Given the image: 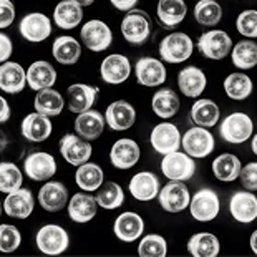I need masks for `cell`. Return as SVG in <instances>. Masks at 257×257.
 <instances>
[{"label":"cell","instance_id":"obj_1","mask_svg":"<svg viewBox=\"0 0 257 257\" xmlns=\"http://www.w3.org/2000/svg\"><path fill=\"white\" fill-rule=\"evenodd\" d=\"M121 34L131 45H143L151 35V19L145 10L131 9L121 22Z\"/></svg>","mask_w":257,"mask_h":257},{"label":"cell","instance_id":"obj_2","mask_svg":"<svg viewBox=\"0 0 257 257\" xmlns=\"http://www.w3.org/2000/svg\"><path fill=\"white\" fill-rule=\"evenodd\" d=\"M37 247L45 255H62L70 245L68 232L58 224H47L38 229L35 236Z\"/></svg>","mask_w":257,"mask_h":257},{"label":"cell","instance_id":"obj_3","mask_svg":"<svg viewBox=\"0 0 257 257\" xmlns=\"http://www.w3.org/2000/svg\"><path fill=\"white\" fill-rule=\"evenodd\" d=\"M254 131V123L249 114L245 113H231L224 118L219 126V133L224 141L231 145H240L250 138Z\"/></svg>","mask_w":257,"mask_h":257},{"label":"cell","instance_id":"obj_4","mask_svg":"<svg viewBox=\"0 0 257 257\" xmlns=\"http://www.w3.org/2000/svg\"><path fill=\"white\" fill-rule=\"evenodd\" d=\"M194 45L188 34L174 32L165 37L160 45V55L168 63H183L193 55Z\"/></svg>","mask_w":257,"mask_h":257},{"label":"cell","instance_id":"obj_5","mask_svg":"<svg viewBox=\"0 0 257 257\" xmlns=\"http://www.w3.org/2000/svg\"><path fill=\"white\" fill-rule=\"evenodd\" d=\"M221 209V201L216 191L209 188H202L193 196L189 201V211L191 216L199 222H209L216 219Z\"/></svg>","mask_w":257,"mask_h":257},{"label":"cell","instance_id":"obj_6","mask_svg":"<svg viewBox=\"0 0 257 257\" xmlns=\"http://www.w3.org/2000/svg\"><path fill=\"white\" fill-rule=\"evenodd\" d=\"M161 171L169 181H188V179L194 176L196 163L186 153L173 151L163 158Z\"/></svg>","mask_w":257,"mask_h":257},{"label":"cell","instance_id":"obj_7","mask_svg":"<svg viewBox=\"0 0 257 257\" xmlns=\"http://www.w3.org/2000/svg\"><path fill=\"white\" fill-rule=\"evenodd\" d=\"M198 48L202 57L209 60H222L232 50V40L226 32L209 30L199 37Z\"/></svg>","mask_w":257,"mask_h":257},{"label":"cell","instance_id":"obj_8","mask_svg":"<svg viewBox=\"0 0 257 257\" xmlns=\"http://www.w3.org/2000/svg\"><path fill=\"white\" fill-rule=\"evenodd\" d=\"M214 136L202 126L189 128L181 138V146L191 158H206L214 151Z\"/></svg>","mask_w":257,"mask_h":257},{"label":"cell","instance_id":"obj_9","mask_svg":"<svg viewBox=\"0 0 257 257\" xmlns=\"http://www.w3.org/2000/svg\"><path fill=\"white\" fill-rule=\"evenodd\" d=\"M81 42L91 52H105L113 42V32L103 20H90L81 27Z\"/></svg>","mask_w":257,"mask_h":257},{"label":"cell","instance_id":"obj_10","mask_svg":"<svg viewBox=\"0 0 257 257\" xmlns=\"http://www.w3.org/2000/svg\"><path fill=\"white\" fill-rule=\"evenodd\" d=\"M24 171L32 181H48L57 173V161L50 153H30L24 161Z\"/></svg>","mask_w":257,"mask_h":257},{"label":"cell","instance_id":"obj_11","mask_svg":"<svg viewBox=\"0 0 257 257\" xmlns=\"http://www.w3.org/2000/svg\"><path fill=\"white\" fill-rule=\"evenodd\" d=\"M158 199H160V204L166 212L176 214V212H181L189 206L191 194L188 186L183 181H171L165 188H161V191L158 193Z\"/></svg>","mask_w":257,"mask_h":257},{"label":"cell","instance_id":"obj_12","mask_svg":"<svg viewBox=\"0 0 257 257\" xmlns=\"http://www.w3.org/2000/svg\"><path fill=\"white\" fill-rule=\"evenodd\" d=\"M60 153L68 165L78 168L83 163L90 161L93 150L88 141L80 138L78 135H65L60 140Z\"/></svg>","mask_w":257,"mask_h":257},{"label":"cell","instance_id":"obj_13","mask_svg":"<svg viewBox=\"0 0 257 257\" xmlns=\"http://www.w3.org/2000/svg\"><path fill=\"white\" fill-rule=\"evenodd\" d=\"M150 141L156 153L168 155V153L179 150V146H181V133H179L176 124L160 123L153 128Z\"/></svg>","mask_w":257,"mask_h":257},{"label":"cell","instance_id":"obj_14","mask_svg":"<svg viewBox=\"0 0 257 257\" xmlns=\"http://www.w3.org/2000/svg\"><path fill=\"white\" fill-rule=\"evenodd\" d=\"M20 35L29 42H43L47 40L52 34V22L47 15H43L40 12H34L25 15L24 19L20 20L19 25Z\"/></svg>","mask_w":257,"mask_h":257},{"label":"cell","instance_id":"obj_15","mask_svg":"<svg viewBox=\"0 0 257 257\" xmlns=\"http://www.w3.org/2000/svg\"><path fill=\"white\" fill-rule=\"evenodd\" d=\"M136 80L140 85L148 86H160L166 81V68L158 58L143 57L140 58L135 65Z\"/></svg>","mask_w":257,"mask_h":257},{"label":"cell","instance_id":"obj_16","mask_svg":"<svg viewBox=\"0 0 257 257\" xmlns=\"http://www.w3.org/2000/svg\"><path fill=\"white\" fill-rule=\"evenodd\" d=\"M101 80L110 85H121L131 75V63L124 55L113 53L101 62L100 67Z\"/></svg>","mask_w":257,"mask_h":257},{"label":"cell","instance_id":"obj_17","mask_svg":"<svg viewBox=\"0 0 257 257\" xmlns=\"http://www.w3.org/2000/svg\"><path fill=\"white\" fill-rule=\"evenodd\" d=\"M35 207V199L30 189L19 188L17 191L7 194V198L4 201V211L5 214L15 219H27Z\"/></svg>","mask_w":257,"mask_h":257},{"label":"cell","instance_id":"obj_18","mask_svg":"<svg viewBox=\"0 0 257 257\" xmlns=\"http://www.w3.org/2000/svg\"><path fill=\"white\" fill-rule=\"evenodd\" d=\"M229 212L237 222L249 224L257 217V198L252 191H237L229 201Z\"/></svg>","mask_w":257,"mask_h":257},{"label":"cell","instance_id":"obj_19","mask_svg":"<svg viewBox=\"0 0 257 257\" xmlns=\"http://www.w3.org/2000/svg\"><path fill=\"white\" fill-rule=\"evenodd\" d=\"M52 121L50 116H45L42 113H30L24 118V121L20 124L22 136L25 140L32 141V143H42L50 138L52 135Z\"/></svg>","mask_w":257,"mask_h":257},{"label":"cell","instance_id":"obj_20","mask_svg":"<svg viewBox=\"0 0 257 257\" xmlns=\"http://www.w3.org/2000/svg\"><path fill=\"white\" fill-rule=\"evenodd\" d=\"M135 121H136V110L128 101L124 100L113 101L106 108L105 123H108V126L113 131H126L133 126Z\"/></svg>","mask_w":257,"mask_h":257},{"label":"cell","instance_id":"obj_21","mask_svg":"<svg viewBox=\"0 0 257 257\" xmlns=\"http://www.w3.org/2000/svg\"><path fill=\"white\" fill-rule=\"evenodd\" d=\"M98 91H100L98 86H91V85H85V83L70 85L67 90L68 110L76 114L91 110L96 103Z\"/></svg>","mask_w":257,"mask_h":257},{"label":"cell","instance_id":"obj_22","mask_svg":"<svg viewBox=\"0 0 257 257\" xmlns=\"http://www.w3.org/2000/svg\"><path fill=\"white\" fill-rule=\"evenodd\" d=\"M141 151L140 146L135 140L121 138L111 146L110 151V161L114 168L118 169H130L140 161Z\"/></svg>","mask_w":257,"mask_h":257},{"label":"cell","instance_id":"obj_23","mask_svg":"<svg viewBox=\"0 0 257 257\" xmlns=\"http://www.w3.org/2000/svg\"><path fill=\"white\" fill-rule=\"evenodd\" d=\"M113 231L114 236L119 240H123V242H135V240L141 237V234L145 231V221L136 212H123L114 221Z\"/></svg>","mask_w":257,"mask_h":257},{"label":"cell","instance_id":"obj_24","mask_svg":"<svg viewBox=\"0 0 257 257\" xmlns=\"http://www.w3.org/2000/svg\"><path fill=\"white\" fill-rule=\"evenodd\" d=\"M103 130H105V116L96 110L78 113V116L75 119L76 135L86 141L98 140L101 136Z\"/></svg>","mask_w":257,"mask_h":257},{"label":"cell","instance_id":"obj_25","mask_svg":"<svg viewBox=\"0 0 257 257\" xmlns=\"http://www.w3.org/2000/svg\"><path fill=\"white\" fill-rule=\"evenodd\" d=\"M38 202L47 212L62 211L68 202V189L60 181H48L38 193Z\"/></svg>","mask_w":257,"mask_h":257},{"label":"cell","instance_id":"obj_26","mask_svg":"<svg viewBox=\"0 0 257 257\" xmlns=\"http://www.w3.org/2000/svg\"><path fill=\"white\" fill-rule=\"evenodd\" d=\"M27 85V72L20 63L4 62L0 65V90L10 95L24 91Z\"/></svg>","mask_w":257,"mask_h":257},{"label":"cell","instance_id":"obj_27","mask_svg":"<svg viewBox=\"0 0 257 257\" xmlns=\"http://www.w3.org/2000/svg\"><path fill=\"white\" fill-rule=\"evenodd\" d=\"M128 188L135 199L153 201L160 193V179L151 171H141L131 178Z\"/></svg>","mask_w":257,"mask_h":257},{"label":"cell","instance_id":"obj_28","mask_svg":"<svg viewBox=\"0 0 257 257\" xmlns=\"http://www.w3.org/2000/svg\"><path fill=\"white\" fill-rule=\"evenodd\" d=\"M57 81V72L52 63L45 60L34 62L27 70V83L34 91H40L43 88H52Z\"/></svg>","mask_w":257,"mask_h":257},{"label":"cell","instance_id":"obj_29","mask_svg":"<svg viewBox=\"0 0 257 257\" xmlns=\"http://www.w3.org/2000/svg\"><path fill=\"white\" fill-rule=\"evenodd\" d=\"M98 202L90 194L76 193L68 202V216L73 222L85 224L90 222L96 216Z\"/></svg>","mask_w":257,"mask_h":257},{"label":"cell","instance_id":"obj_30","mask_svg":"<svg viewBox=\"0 0 257 257\" xmlns=\"http://www.w3.org/2000/svg\"><path fill=\"white\" fill-rule=\"evenodd\" d=\"M81 19H83V7L73 0H62L53 10L55 25L62 30L76 29L81 24Z\"/></svg>","mask_w":257,"mask_h":257},{"label":"cell","instance_id":"obj_31","mask_svg":"<svg viewBox=\"0 0 257 257\" xmlns=\"http://www.w3.org/2000/svg\"><path fill=\"white\" fill-rule=\"evenodd\" d=\"M206 85H207L206 75L198 67L183 68L178 75L179 90L188 98H198L201 93L206 90Z\"/></svg>","mask_w":257,"mask_h":257},{"label":"cell","instance_id":"obj_32","mask_svg":"<svg viewBox=\"0 0 257 257\" xmlns=\"http://www.w3.org/2000/svg\"><path fill=\"white\" fill-rule=\"evenodd\" d=\"M186 12H188V7L184 0H160L158 2L156 15L165 29H174L181 24L186 17Z\"/></svg>","mask_w":257,"mask_h":257},{"label":"cell","instance_id":"obj_33","mask_svg":"<svg viewBox=\"0 0 257 257\" xmlns=\"http://www.w3.org/2000/svg\"><path fill=\"white\" fill-rule=\"evenodd\" d=\"M52 55L62 65H75L81 55L80 42H76V38L68 37V35L58 37L55 38V42H53Z\"/></svg>","mask_w":257,"mask_h":257},{"label":"cell","instance_id":"obj_34","mask_svg":"<svg viewBox=\"0 0 257 257\" xmlns=\"http://www.w3.org/2000/svg\"><path fill=\"white\" fill-rule=\"evenodd\" d=\"M219 116H221L219 106L212 100H207V98L198 100L191 106V119L196 123V126L211 128L219 121Z\"/></svg>","mask_w":257,"mask_h":257},{"label":"cell","instance_id":"obj_35","mask_svg":"<svg viewBox=\"0 0 257 257\" xmlns=\"http://www.w3.org/2000/svg\"><path fill=\"white\" fill-rule=\"evenodd\" d=\"M188 250L194 257H216L219 255L221 244L214 234L211 232H198L189 239Z\"/></svg>","mask_w":257,"mask_h":257},{"label":"cell","instance_id":"obj_36","mask_svg":"<svg viewBox=\"0 0 257 257\" xmlns=\"http://www.w3.org/2000/svg\"><path fill=\"white\" fill-rule=\"evenodd\" d=\"M34 106L37 113H42V114H45V116H58L63 110L65 101H63V96L60 95L57 90L43 88L37 93Z\"/></svg>","mask_w":257,"mask_h":257},{"label":"cell","instance_id":"obj_37","mask_svg":"<svg viewBox=\"0 0 257 257\" xmlns=\"http://www.w3.org/2000/svg\"><path fill=\"white\" fill-rule=\"evenodd\" d=\"M179 105H181L179 96L169 88H161L160 91H156L151 100L153 111L163 119L173 118L179 111Z\"/></svg>","mask_w":257,"mask_h":257},{"label":"cell","instance_id":"obj_38","mask_svg":"<svg viewBox=\"0 0 257 257\" xmlns=\"http://www.w3.org/2000/svg\"><path fill=\"white\" fill-rule=\"evenodd\" d=\"M240 161L236 155H231V153H224V155L217 156L214 161H212V173L214 176L224 183H231L236 181L239 178L240 173Z\"/></svg>","mask_w":257,"mask_h":257},{"label":"cell","instance_id":"obj_39","mask_svg":"<svg viewBox=\"0 0 257 257\" xmlns=\"http://www.w3.org/2000/svg\"><path fill=\"white\" fill-rule=\"evenodd\" d=\"M103 169L95 165V163H83L80 165L78 169L75 173V181L78 184V188H81L83 191H98V188L103 184Z\"/></svg>","mask_w":257,"mask_h":257},{"label":"cell","instance_id":"obj_40","mask_svg":"<svg viewBox=\"0 0 257 257\" xmlns=\"http://www.w3.org/2000/svg\"><path fill=\"white\" fill-rule=\"evenodd\" d=\"M95 199L98 202V206H101L103 209L113 211V209H118L124 202V193L118 183L108 181L98 188V194Z\"/></svg>","mask_w":257,"mask_h":257},{"label":"cell","instance_id":"obj_41","mask_svg":"<svg viewBox=\"0 0 257 257\" xmlns=\"http://www.w3.org/2000/svg\"><path fill=\"white\" fill-rule=\"evenodd\" d=\"M224 90L231 100H245L252 93V81L244 73H231L224 80Z\"/></svg>","mask_w":257,"mask_h":257},{"label":"cell","instance_id":"obj_42","mask_svg":"<svg viewBox=\"0 0 257 257\" xmlns=\"http://www.w3.org/2000/svg\"><path fill=\"white\" fill-rule=\"evenodd\" d=\"M232 63L240 70H250L257 65V45L255 42L244 40L232 48Z\"/></svg>","mask_w":257,"mask_h":257},{"label":"cell","instance_id":"obj_43","mask_svg":"<svg viewBox=\"0 0 257 257\" xmlns=\"http://www.w3.org/2000/svg\"><path fill=\"white\" fill-rule=\"evenodd\" d=\"M222 9L216 0H199L194 7V19L204 27H214L221 22Z\"/></svg>","mask_w":257,"mask_h":257},{"label":"cell","instance_id":"obj_44","mask_svg":"<svg viewBox=\"0 0 257 257\" xmlns=\"http://www.w3.org/2000/svg\"><path fill=\"white\" fill-rule=\"evenodd\" d=\"M24 176L17 165L14 163H0V193H12L22 188Z\"/></svg>","mask_w":257,"mask_h":257},{"label":"cell","instance_id":"obj_45","mask_svg":"<svg viewBox=\"0 0 257 257\" xmlns=\"http://www.w3.org/2000/svg\"><path fill=\"white\" fill-rule=\"evenodd\" d=\"M138 254L141 257H165L168 254V244L163 236L148 234L138 245Z\"/></svg>","mask_w":257,"mask_h":257},{"label":"cell","instance_id":"obj_46","mask_svg":"<svg viewBox=\"0 0 257 257\" xmlns=\"http://www.w3.org/2000/svg\"><path fill=\"white\" fill-rule=\"evenodd\" d=\"M22 244V234L12 224H0V252H15Z\"/></svg>","mask_w":257,"mask_h":257},{"label":"cell","instance_id":"obj_47","mask_svg":"<svg viewBox=\"0 0 257 257\" xmlns=\"http://www.w3.org/2000/svg\"><path fill=\"white\" fill-rule=\"evenodd\" d=\"M236 29L240 35L247 38L257 37V12L255 10H244L236 20Z\"/></svg>","mask_w":257,"mask_h":257},{"label":"cell","instance_id":"obj_48","mask_svg":"<svg viewBox=\"0 0 257 257\" xmlns=\"http://www.w3.org/2000/svg\"><path fill=\"white\" fill-rule=\"evenodd\" d=\"M240 183L247 191L257 189V163H249L244 168H240L239 173Z\"/></svg>","mask_w":257,"mask_h":257},{"label":"cell","instance_id":"obj_49","mask_svg":"<svg viewBox=\"0 0 257 257\" xmlns=\"http://www.w3.org/2000/svg\"><path fill=\"white\" fill-rule=\"evenodd\" d=\"M15 20V7L12 0H0V29H7Z\"/></svg>","mask_w":257,"mask_h":257},{"label":"cell","instance_id":"obj_50","mask_svg":"<svg viewBox=\"0 0 257 257\" xmlns=\"http://www.w3.org/2000/svg\"><path fill=\"white\" fill-rule=\"evenodd\" d=\"M12 52H14V45H12V40H10V37L0 32V63L9 62V58H10V55H12Z\"/></svg>","mask_w":257,"mask_h":257},{"label":"cell","instance_id":"obj_51","mask_svg":"<svg viewBox=\"0 0 257 257\" xmlns=\"http://www.w3.org/2000/svg\"><path fill=\"white\" fill-rule=\"evenodd\" d=\"M114 9L121 10V12H128V10L135 9V5L138 4V0H110Z\"/></svg>","mask_w":257,"mask_h":257},{"label":"cell","instance_id":"obj_52","mask_svg":"<svg viewBox=\"0 0 257 257\" xmlns=\"http://www.w3.org/2000/svg\"><path fill=\"white\" fill-rule=\"evenodd\" d=\"M10 119V106L9 101L0 95V123H7Z\"/></svg>","mask_w":257,"mask_h":257},{"label":"cell","instance_id":"obj_53","mask_svg":"<svg viewBox=\"0 0 257 257\" xmlns=\"http://www.w3.org/2000/svg\"><path fill=\"white\" fill-rule=\"evenodd\" d=\"M255 239H257V232L254 231V234L250 236V249H252V252L255 254L257 252V247H255Z\"/></svg>","mask_w":257,"mask_h":257},{"label":"cell","instance_id":"obj_54","mask_svg":"<svg viewBox=\"0 0 257 257\" xmlns=\"http://www.w3.org/2000/svg\"><path fill=\"white\" fill-rule=\"evenodd\" d=\"M73 2H76V4H80L81 7H88V5H91L95 0H73Z\"/></svg>","mask_w":257,"mask_h":257},{"label":"cell","instance_id":"obj_55","mask_svg":"<svg viewBox=\"0 0 257 257\" xmlns=\"http://www.w3.org/2000/svg\"><path fill=\"white\" fill-rule=\"evenodd\" d=\"M252 151L254 155H257V136L254 135V140H252Z\"/></svg>","mask_w":257,"mask_h":257},{"label":"cell","instance_id":"obj_56","mask_svg":"<svg viewBox=\"0 0 257 257\" xmlns=\"http://www.w3.org/2000/svg\"><path fill=\"white\" fill-rule=\"evenodd\" d=\"M0 148H2V135H0Z\"/></svg>","mask_w":257,"mask_h":257},{"label":"cell","instance_id":"obj_57","mask_svg":"<svg viewBox=\"0 0 257 257\" xmlns=\"http://www.w3.org/2000/svg\"><path fill=\"white\" fill-rule=\"evenodd\" d=\"M0 216H2V204H0Z\"/></svg>","mask_w":257,"mask_h":257}]
</instances>
